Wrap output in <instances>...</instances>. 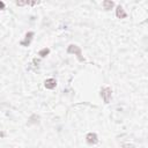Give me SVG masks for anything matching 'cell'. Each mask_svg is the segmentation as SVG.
Returning a JSON list of instances; mask_svg holds the SVG:
<instances>
[{
	"label": "cell",
	"mask_w": 148,
	"mask_h": 148,
	"mask_svg": "<svg viewBox=\"0 0 148 148\" xmlns=\"http://www.w3.org/2000/svg\"><path fill=\"white\" fill-rule=\"evenodd\" d=\"M67 52H68V53H74V54L77 57V59H79L80 61H83V57H82V53H81V49H80L77 45H74V44L69 45L68 49H67Z\"/></svg>",
	"instance_id": "1"
},
{
	"label": "cell",
	"mask_w": 148,
	"mask_h": 148,
	"mask_svg": "<svg viewBox=\"0 0 148 148\" xmlns=\"http://www.w3.org/2000/svg\"><path fill=\"white\" fill-rule=\"evenodd\" d=\"M111 96H112L111 88H109V87H104V88L101 89V97L103 98V101H104L105 103H109V102H110Z\"/></svg>",
	"instance_id": "2"
},
{
	"label": "cell",
	"mask_w": 148,
	"mask_h": 148,
	"mask_svg": "<svg viewBox=\"0 0 148 148\" xmlns=\"http://www.w3.org/2000/svg\"><path fill=\"white\" fill-rule=\"evenodd\" d=\"M32 36H34V32H32V31H29V32L25 35L24 40H22V42H21V45H23V46H28V45L30 44L31 39H32Z\"/></svg>",
	"instance_id": "3"
},
{
	"label": "cell",
	"mask_w": 148,
	"mask_h": 148,
	"mask_svg": "<svg viewBox=\"0 0 148 148\" xmlns=\"http://www.w3.org/2000/svg\"><path fill=\"white\" fill-rule=\"evenodd\" d=\"M86 139H87V142L90 145H95L97 142V135L95 133H88Z\"/></svg>",
	"instance_id": "4"
},
{
	"label": "cell",
	"mask_w": 148,
	"mask_h": 148,
	"mask_svg": "<svg viewBox=\"0 0 148 148\" xmlns=\"http://www.w3.org/2000/svg\"><path fill=\"white\" fill-rule=\"evenodd\" d=\"M44 84H45L46 89H53L57 84V81H56V79H47V80H45Z\"/></svg>",
	"instance_id": "5"
},
{
	"label": "cell",
	"mask_w": 148,
	"mask_h": 148,
	"mask_svg": "<svg viewBox=\"0 0 148 148\" xmlns=\"http://www.w3.org/2000/svg\"><path fill=\"white\" fill-rule=\"evenodd\" d=\"M116 15H117V17H119V18H125V17L127 16V14L125 13V10H124V8H123L121 6H118V7H117V9H116Z\"/></svg>",
	"instance_id": "6"
},
{
	"label": "cell",
	"mask_w": 148,
	"mask_h": 148,
	"mask_svg": "<svg viewBox=\"0 0 148 148\" xmlns=\"http://www.w3.org/2000/svg\"><path fill=\"white\" fill-rule=\"evenodd\" d=\"M113 6H114L113 1H104V2H103V7H104V9H111Z\"/></svg>",
	"instance_id": "7"
},
{
	"label": "cell",
	"mask_w": 148,
	"mask_h": 148,
	"mask_svg": "<svg viewBox=\"0 0 148 148\" xmlns=\"http://www.w3.org/2000/svg\"><path fill=\"white\" fill-rule=\"evenodd\" d=\"M49 53H50V50H49V49H46V47H45V49H43V50H40V51H39V53H38V54H39V56H40V57H46V56H47V54H49Z\"/></svg>",
	"instance_id": "8"
},
{
	"label": "cell",
	"mask_w": 148,
	"mask_h": 148,
	"mask_svg": "<svg viewBox=\"0 0 148 148\" xmlns=\"http://www.w3.org/2000/svg\"><path fill=\"white\" fill-rule=\"evenodd\" d=\"M123 148H135L133 145H130V143H127V145H124L123 146Z\"/></svg>",
	"instance_id": "9"
},
{
	"label": "cell",
	"mask_w": 148,
	"mask_h": 148,
	"mask_svg": "<svg viewBox=\"0 0 148 148\" xmlns=\"http://www.w3.org/2000/svg\"><path fill=\"white\" fill-rule=\"evenodd\" d=\"M0 9H5V3L2 1H0Z\"/></svg>",
	"instance_id": "10"
}]
</instances>
